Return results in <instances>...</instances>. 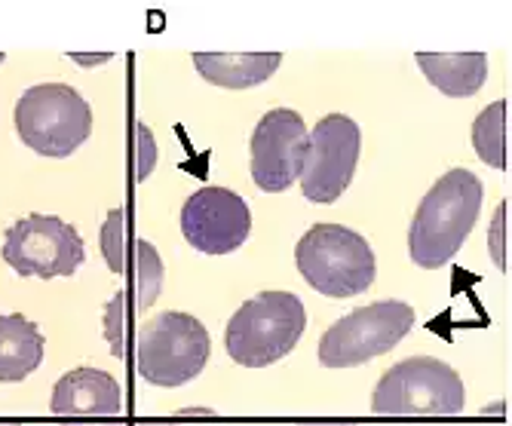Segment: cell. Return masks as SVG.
I'll list each match as a JSON object with an SVG mask.
<instances>
[{
  "label": "cell",
  "instance_id": "cell-14",
  "mask_svg": "<svg viewBox=\"0 0 512 426\" xmlns=\"http://www.w3.org/2000/svg\"><path fill=\"white\" fill-rule=\"evenodd\" d=\"M283 56L279 53H194L203 80L221 89H252L267 83Z\"/></svg>",
  "mask_w": 512,
  "mask_h": 426
},
{
  "label": "cell",
  "instance_id": "cell-13",
  "mask_svg": "<svg viewBox=\"0 0 512 426\" xmlns=\"http://www.w3.org/2000/svg\"><path fill=\"white\" fill-rule=\"evenodd\" d=\"M43 335L22 313L0 316V384H19L43 362Z\"/></svg>",
  "mask_w": 512,
  "mask_h": 426
},
{
  "label": "cell",
  "instance_id": "cell-25",
  "mask_svg": "<svg viewBox=\"0 0 512 426\" xmlns=\"http://www.w3.org/2000/svg\"><path fill=\"white\" fill-rule=\"evenodd\" d=\"M4 59H7V56H4V53H0V62H4Z\"/></svg>",
  "mask_w": 512,
  "mask_h": 426
},
{
  "label": "cell",
  "instance_id": "cell-12",
  "mask_svg": "<svg viewBox=\"0 0 512 426\" xmlns=\"http://www.w3.org/2000/svg\"><path fill=\"white\" fill-rule=\"evenodd\" d=\"M50 408L59 417H120L123 390L102 368H74L56 381Z\"/></svg>",
  "mask_w": 512,
  "mask_h": 426
},
{
  "label": "cell",
  "instance_id": "cell-6",
  "mask_svg": "<svg viewBox=\"0 0 512 426\" xmlns=\"http://www.w3.org/2000/svg\"><path fill=\"white\" fill-rule=\"evenodd\" d=\"M463 402V377L433 356L396 362L371 393V411L381 417H454Z\"/></svg>",
  "mask_w": 512,
  "mask_h": 426
},
{
  "label": "cell",
  "instance_id": "cell-15",
  "mask_svg": "<svg viewBox=\"0 0 512 426\" xmlns=\"http://www.w3.org/2000/svg\"><path fill=\"white\" fill-rule=\"evenodd\" d=\"M424 77L451 99H470L488 80L485 53H417Z\"/></svg>",
  "mask_w": 512,
  "mask_h": 426
},
{
  "label": "cell",
  "instance_id": "cell-2",
  "mask_svg": "<svg viewBox=\"0 0 512 426\" xmlns=\"http://www.w3.org/2000/svg\"><path fill=\"white\" fill-rule=\"evenodd\" d=\"M307 328V310L292 292H261L227 322V356L243 368H267L289 356Z\"/></svg>",
  "mask_w": 512,
  "mask_h": 426
},
{
  "label": "cell",
  "instance_id": "cell-1",
  "mask_svg": "<svg viewBox=\"0 0 512 426\" xmlns=\"http://www.w3.org/2000/svg\"><path fill=\"white\" fill-rule=\"evenodd\" d=\"M485 187L470 169L445 172L417 206L408 227V255L417 267L439 270L467 243L479 221Z\"/></svg>",
  "mask_w": 512,
  "mask_h": 426
},
{
  "label": "cell",
  "instance_id": "cell-10",
  "mask_svg": "<svg viewBox=\"0 0 512 426\" xmlns=\"http://www.w3.org/2000/svg\"><path fill=\"white\" fill-rule=\"evenodd\" d=\"M252 181L267 194H283L301 178L310 132L298 111L273 108L252 132Z\"/></svg>",
  "mask_w": 512,
  "mask_h": 426
},
{
  "label": "cell",
  "instance_id": "cell-4",
  "mask_svg": "<svg viewBox=\"0 0 512 426\" xmlns=\"http://www.w3.org/2000/svg\"><path fill=\"white\" fill-rule=\"evenodd\" d=\"M22 145L40 157L65 160L92 132V108L68 83H37L22 92L13 111Z\"/></svg>",
  "mask_w": 512,
  "mask_h": 426
},
{
  "label": "cell",
  "instance_id": "cell-17",
  "mask_svg": "<svg viewBox=\"0 0 512 426\" xmlns=\"http://www.w3.org/2000/svg\"><path fill=\"white\" fill-rule=\"evenodd\" d=\"M132 252V267H135V310L142 313L148 307L157 304L160 292H163V261L157 255V249L148 240H135L129 243Z\"/></svg>",
  "mask_w": 512,
  "mask_h": 426
},
{
  "label": "cell",
  "instance_id": "cell-26",
  "mask_svg": "<svg viewBox=\"0 0 512 426\" xmlns=\"http://www.w3.org/2000/svg\"><path fill=\"white\" fill-rule=\"evenodd\" d=\"M148 426H157V423H148Z\"/></svg>",
  "mask_w": 512,
  "mask_h": 426
},
{
  "label": "cell",
  "instance_id": "cell-22",
  "mask_svg": "<svg viewBox=\"0 0 512 426\" xmlns=\"http://www.w3.org/2000/svg\"><path fill=\"white\" fill-rule=\"evenodd\" d=\"M77 65H102V62H108V59H114L111 53H102V56H80V53H74L71 56Z\"/></svg>",
  "mask_w": 512,
  "mask_h": 426
},
{
  "label": "cell",
  "instance_id": "cell-8",
  "mask_svg": "<svg viewBox=\"0 0 512 426\" xmlns=\"http://www.w3.org/2000/svg\"><path fill=\"white\" fill-rule=\"evenodd\" d=\"M4 261L22 279L74 276L86 261L83 236L56 215H25L4 233Z\"/></svg>",
  "mask_w": 512,
  "mask_h": 426
},
{
  "label": "cell",
  "instance_id": "cell-23",
  "mask_svg": "<svg viewBox=\"0 0 512 426\" xmlns=\"http://www.w3.org/2000/svg\"><path fill=\"white\" fill-rule=\"evenodd\" d=\"M301 426H350V423H301Z\"/></svg>",
  "mask_w": 512,
  "mask_h": 426
},
{
  "label": "cell",
  "instance_id": "cell-11",
  "mask_svg": "<svg viewBox=\"0 0 512 426\" xmlns=\"http://www.w3.org/2000/svg\"><path fill=\"white\" fill-rule=\"evenodd\" d=\"M252 230V212L246 200L227 187H200L181 206V233L200 255L237 252Z\"/></svg>",
  "mask_w": 512,
  "mask_h": 426
},
{
  "label": "cell",
  "instance_id": "cell-16",
  "mask_svg": "<svg viewBox=\"0 0 512 426\" xmlns=\"http://www.w3.org/2000/svg\"><path fill=\"white\" fill-rule=\"evenodd\" d=\"M506 114H509V105L494 102L473 123V148H476L479 160H485L491 169H506V163H509V157H506Z\"/></svg>",
  "mask_w": 512,
  "mask_h": 426
},
{
  "label": "cell",
  "instance_id": "cell-27",
  "mask_svg": "<svg viewBox=\"0 0 512 426\" xmlns=\"http://www.w3.org/2000/svg\"><path fill=\"white\" fill-rule=\"evenodd\" d=\"M71 426H74V423H71Z\"/></svg>",
  "mask_w": 512,
  "mask_h": 426
},
{
  "label": "cell",
  "instance_id": "cell-7",
  "mask_svg": "<svg viewBox=\"0 0 512 426\" xmlns=\"http://www.w3.org/2000/svg\"><path fill=\"white\" fill-rule=\"evenodd\" d=\"M414 328V307L405 301H378L338 319L319 338L325 368H356L390 353Z\"/></svg>",
  "mask_w": 512,
  "mask_h": 426
},
{
  "label": "cell",
  "instance_id": "cell-20",
  "mask_svg": "<svg viewBox=\"0 0 512 426\" xmlns=\"http://www.w3.org/2000/svg\"><path fill=\"white\" fill-rule=\"evenodd\" d=\"M105 338L111 344V356H126V292H117L105 307Z\"/></svg>",
  "mask_w": 512,
  "mask_h": 426
},
{
  "label": "cell",
  "instance_id": "cell-5",
  "mask_svg": "<svg viewBox=\"0 0 512 426\" xmlns=\"http://www.w3.org/2000/svg\"><path fill=\"white\" fill-rule=\"evenodd\" d=\"M212 338L191 313H160L135 335V368L151 387H184L206 368Z\"/></svg>",
  "mask_w": 512,
  "mask_h": 426
},
{
  "label": "cell",
  "instance_id": "cell-3",
  "mask_svg": "<svg viewBox=\"0 0 512 426\" xmlns=\"http://www.w3.org/2000/svg\"><path fill=\"white\" fill-rule=\"evenodd\" d=\"M295 264L325 298H356L378 276L368 240L344 224H313L295 246Z\"/></svg>",
  "mask_w": 512,
  "mask_h": 426
},
{
  "label": "cell",
  "instance_id": "cell-21",
  "mask_svg": "<svg viewBox=\"0 0 512 426\" xmlns=\"http://www.w3.org/2000/svg\"><path fill=\"white\" fill-rule=\"evenodd\" d=\"M506 218H509V200L500 203L494 221H491V255H494V264L500 270H509V258H506V246H503V233H506Z\"/></svg>",
  "mask_w": 512,
  "mask_h": 426
},
{
  "label": "cell",
  "instance_id": "cell-9",
  "mask_svg": "<svg viewBox=\"0 0 512 426\" xmlns=\"http://www.w3.org/2000/svg\"><path fill=\"white\" fill-rule=\"evenodd\" d=\"M362 154L359 123L347 114L322 117L310 132V148L301 172V194L310 203L332 206L353 181L356 163Z\"/></svg>",
  "mask_w": 512,
  "mask_h": 426
},
{
  "label": "cell",
  "instance_id": "cell-18",
  "mask_svg": "<svg viewBox=\"0 0 512 426\" xmlns=\"http://www.w3.org/2000/svg\"><path fill=\"white\" fill-rule=\"evenodd\" d=\"M126 209H111L102 224V255L111 273L123 276L129 270V230H126Z\"/></svg>",
  "mask_w": 512,
  "mask_h": 426
},
{
  "label": "cell",
  "instance_id": "cell-19",
  "mask_svg": "<svg viewBox=\"0 0 512 426\" xmlns=\"http://www.w3.org/2000/svg\"><path fill=\"white\" fill-rule=\"evenodd\" d=\"M157 166V141L145 123L132 126V178L142 184Z\"/></svg>",
  "mask_w": 512,
  "mask_h": 426
},
{
  "label": "cell",
  "instance_id": "cell-24",
  "mask_svg": "<svg viewBox=\"0 0 512 426\" xmlns=\"http://www.w3.org/2000/svg\"><path fill=\"white\" fill-rule=\"evenodd\" d=\"M0 426H19V423H0Z\"/></svg>",
  "mask_w": 512,
  "mask_h": 426
}]
</instances>
